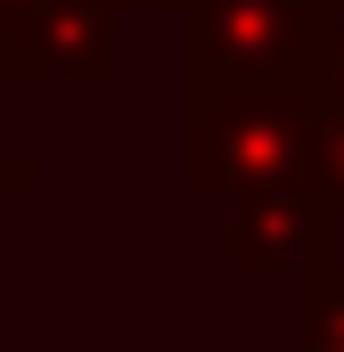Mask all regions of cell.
<instances>
[{
    "label": "cell",
    "instance_id": "cell-10",
    "mask_svg": "<svg viewBox=\"0 0 344 352\" xmlns=\"http://www.w3.org/2000/svg\"><path fill=\"white\" fill-rule=\"evenodd\" d=\"M115 8H180V16H189L197 0H115Z\"/></svg>",
    "mask_w": 344,
    "mask_h": 352
},
{
    "label": "cell",
    "instance_id": "cell-1",
    "mask_svg": "<svg viewBox=\"0 0 344 352\" xmlns=\"http://www.w3.org/2000/svg\"><path fill=\"white\" fill-rule=\"evenodd\" d=\"M320 140V98L312 90H189V188L205 197H262V188H303Z\"/></svg>",
    "mask_w": 344,
    "mask_h": 352
},
{
    "label": "cell",
    "instance_id": "cell-6",
    "mask_svg": "<svg viewBox=\"0 0 344 352\" xmlns=\"http://www.w3.org/2000/svg\"><path fill=\"white\" fill-rule=\"evenodd\" d=\"M312 188H320V205L336 213V230H344V107H320V140H312Z\"/></svg>",
    "mask_w": 344,
    "mask_h": 352
},
{
    "label": "cell",
    "instance_id": "cell-8",
    "mask_svg": "<svg viewBox=\"0 0 344 352\" xmlns=\"http://www.w3.org/2000/svg\"><path fill=\"white\" fill-rule=\"evenodd\" d=\"M25 180H33V164H25V156H8V140H0V197H17Z\"/></svg>",
    "mask_w": 344,
    "mask_h": 352
},
{
    "label": "cell",
    "instance_id": "cell-4",
    "mask_svg": "<svg viewBox=\"0 0 344 352\" xmlns=\"http://www.w3.org/2000/svg\"><path fill=\"white\" fill-rule=\"evenodd\" d=\"M115 0H33L8 16L0 33V66L17 82L33 74H74V82H107L115 66Z\"/></svg>",
    "mask_w": 344,
    "mask_h": 352
},
{
    "label": "cell",
    "instance_id": "cell-9",
    "mask_svg": "<svg viewBox=\"0 0 344 352\" xmlns=\"http://www.w3.org/2000/svg\"><path fill=\"white\" fill-rule=\"evenodd\" d=\"M295 8H303V16H320V25H336V16H344V0H295Z\"/></svg>",
    "mask_w": 344,
    "mask_h": 352
},
{
    "label": "cell",
    "instance_id": "cell-7",
    "mask_svg": "<svg viewBox=\"0 0 344 352\" xmlns=\"http://www.w3.org/2000/svg\"><path fill=\"white\" fill-rule=\"evenodd\" d=\"M312 98H320V107H344V16L320 25V50H312Z\"/></svg>",
    "mask_w": 344,
    "mask_h": 352
},
{
    "label": "cell",
    "instance_id": "cell-2",
    "mask_svg": "<svg viewBox=\"0 0 344 352\" xmlns=\"http://www.w3.org/2000/svg\"><path fill=\"white\" fill-rule=\"evenodd\" d=\"M320 16L295 0H197L189 8V90H312Z\"/></svg>",
    "mask_w": 344,
    "mask_h": 352
},
{
    "label": "cell",
    "instance_id": "cell-3",
    "mask_svg": "<svg viewBox=\"0 0 344 352\" xmlns=\"http://www.w3.org/2000/svg\"><path fill=\"white\" fill-rule=\"evenodd\" d=\"M222 254L238 270H312L336 263V213L320 205V188H262V197H238L230 205V230H222Z\"/></svg>",
    "mask_w": 344,
    "mask_h": 352
},
{
    "label": "cell",
    "instance_id": "cell-5",
    "mask_svg": "<svg viewBox=\"0 0 344 352\" xmlns=\"http://www.w3.org/2000/svg\"><path fill=\"white\" fill-rule=\"evenodd\" d=\"M295 352H344V263L303 278V336Z\"/></svg>",
    "mask_w": 344,
    "mask_h": 352
}]
</instances>
